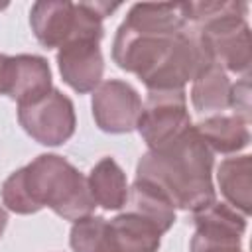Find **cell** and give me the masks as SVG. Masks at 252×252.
Returning a JSON list of instances; mask_svg holds the SVG:
<instances>
[{
    "mask_svg": "<svg viewBox=\"0 0 252 252\" xmlns=\"http://www.w3.org/2000/svg\"><path fill=\"white\" fill-rule=\"evenodd\" d=\"M112 59L148 91L183 89L213 65L187 2L134 4L116 30Z\"/></svg>",
    "mask_w": 252,
    "mask_h": 252,
    "instance_id": "6da1fadb",
    "label": "cell"
},
{
    "mask_svg": "<svg viewBox=\"0 0 252 252\" xmlns=\"http://www.w3.org/2000/svg\"><path fill=\"white\" fill-rule=\"evenodd\" d=\"M191 128L187 98L183 89L175 91H148L136 130L150 150H159L179 138Z\"/></svg>",
    "mask_w": 252,
    "mask_h": 252,
    "instance_id": "52a82bcc",
    "label": "cell"
},
{
    "mask_svg": "<svg viewBox=\"0 0 252 252\" xmlns=\"http://www.w3.org/2000/svg\"><path fill=\"white\" fill-rule=\"evenodd\" d=\"M142 112V98L138 91L120 81H100L93 94V118L102 132L124 134L136 128Z\"/></svg>",
    "mask_w": 252,
    "mask_h": 252,
    "instance_id": "30bf717a",
    "label": "cell"
},
{
    "mask_svg": "<svg viewBox=\"0 0 252 252\" xmlns=\"http://www.w3.org/2000/svg\"><path fill=\"white\" fill-rule=\"evenodd\" d=\"M118 4L108 2H65L41 0L30 10V26L37 41L51 49L63 47L75 39L100 41L104 35L102 20L118 10Z\"/></svg>",
    "mask_w": 252,
    "mask_h": 252,
    "instance_id": "5b68a950",
    "label": "cell"
},
{
    "mask_svg": "<svg viewBox=\"0 0 252 252\" xmlns=\"http://www.w3.org/2000/svg\"><path fill=\"white\" fill-rule=\"evenodd\" d=\"M6 224H8V213H6L4 207H0V238H2V234L6 230Z\"/></svg>",
    "mask_w": 252,
    "mask_h": 252,
    "instance_id": "ffe728a7",
    "label": "cell"
},
{
    "mask_svg": "<svg viewBox=\"0 0 252 252\" xmlns=\"http://www.w3.org/2000/svg\"><path fill=\"white\" fill-rule=\"evenodd\" d=\"M91 195L96 207L104 211H118L128 199V181L122 167L112 158H102L87 177Z\"/></svg>",
    "mask_w": 252,
    "mask_h": 252,
    "instance_id": "2e32d148",
    "label": "cell"
},
{
    "mask_svg": "<svg viewBox=\"0 0 252 252\" xmlns=\"http://www.w3.org/2000/svg\"><path fill=\"white\" fill-rule=\"evenodd\" d=\"M195 232L191 252H242L240 242L246 230V217L217 199L193 213Z\"/></svg>",
    "mask_w": 252,
    "mask_h": 252,
    "instance_id": "9c48e42d",
    "label": "cell"
},
{
    "mask_svg": "<svg viewBox=\"0 0 252 252\" xmlns=\"http://www.w3.org/2000/svg\"><path fill=\"white\" fill-rule=\"evenodd\" d=\"M124 207L152 222L161 234L167 232L175 222V207L169 203V199L156 185L142 179H136L134 185L128 187Z\"/></svg>",
    "mask_w": 252,
    "mask_h": 252,
    "instance_id": "9a60e30c",
    "label": "cell"
},
{
    "mask_svg": "<svg viewBox=\"0 0 252 252\" xmlns=\"http://www.w3.org/2000/svg\"><path fill=\"white\" fill-rule=\"evenodd\" d=\"M234 108V116L250 122V77L244 75L236 85L230 87V102Z\"/></svg>",
    "mask_w": 252,
    "mask_h": 252,
    "instance_id": "ac0fdd59",
    "label": "cell"
},
{
    "mask_svg": "<svg viewBox=\"0 0 252 252\" xmlns=\"http://www.w3.org/2000/svg\"><path fill=\"white\" fill-rule=\"evenodd\" d=\"M161 232L132 211L114 219L89 215L71 226L69 244L73 252H156Z\"/></svg>",
    "mask_w": 252,
    "mask_h": 252,
    "instance_id": "8992f818",
    "label": "cell"
},
{
    "mask_svg": "<svg viewBox=\"0 0 252 252\" xmlns=\"http://www.w3.org/2000/svg\"><path fill=\"white\" fill-rule=\"evenodd\" d=\"M51 69L39 55H14L8 61V91L6 94L18 106L33 104L51 93Z\"/></svg>",
    "mask_w": 252,
    "mask_h": 252,
    "instance_id": "7c38bea8",
    "label": "cell"
},
{
    "mask_svg": "<svg viewBox=\"0 0 252 252\" xmlns=\"http://www.w3.org/2000/svg\"><path fill=\"white\" fill-rule=\"evenodd\" d=\"M18 122L35 142L61 146L75 134V106L67 94L53 89L41 100L18 106Z\"/></svg>",
    "mask_w": 252,
    "mask_h": 252,
    "instance_id": "ba28073f",
    "label": "cell"
},
{
    "mask_svg": "<svg viewBox=\"0 0 252 252\" xmlns=\"http://www.w3.org/2000/svg\"><path fill=\"white\" fill-rule=\"evenodd\" d=\"M244 2H187L189 22L199 30L203 45L222 71L248 73L252 63L250 28Z\"/></svg>",
    "mask_w": 252,
    "mask_h": 252,
    "instance_id": "277c9868",
    "label": "cell"
},
{
    "mask_svg": "<svg viewBox=\"0 0 252 252\" xmlns=\"http://www.w3.org/2000/svg\"><path fill=\"white\" fill-rule=\"evenodd\" d=\"M0 195L12 213L32 215L49 207L65 220L85 219L96 207L87 177L57 154H41L16 169L2 183Z\"/></svg>",
    "mask_w": 252,
    "mask_h": 252,
    "instance_id": "7a4b0ae2",
    "label": "cell"
},
{
    "mask_svg": "<svg viewBox=\"0 0 252 252\" xmlns=\"http://www.w3.org/2000/svg\"><path fill=\"white\" fill-rule=\"evenodd\" d=\"M217 181L228 205L248 217L252 211V158L238 156L220 161Z\"/></svg>",
    "mask_w": 252,
    "mask_h": 252,
    "instance_id": "5bb4252c",
    "label": "cell"
},
{
    "mask_svg": "<svg viewBox=\"0 0 252 252\" xmlns=\"http://www.w3.org/2000/svg\"><path fill=\"white\" fill-rule=\"evenodd\" d=\"M8 61L10 55L0 53V94H6L8 91Z\"/></svg>",
    "mask_w": 252,
    "mask_h": 252,
    "instance_id": "d6986e66",
    "label": "cell"
},
{
    "mask_svg": "<svg viewBox=\"0 0 252 252\" xmlns=\"http://www.w3.org/2000/svg\"><path fill=\"white\" fill-rule=\"evenodd\" d=\"M136 179L156 185L175 209L199 211L215 201L213 152L191 126L159 150H148L138 165Z\"/></svg>",
    "mask_w": 252,
    "mask_h": 252,
    "instance_id": "3957f363",
    "label": "cell"
},
{
    "mask_svg": "<svg viewBox=\"0 0 252 252\" xmlns=\"http://www.w3.org/2000/svg\"><path fill=\"white\" fill-rule=\"evenodd\" d=\"M193 128L211 152L234 154V152L244 150L250 144L248 122L234 114L232 116H224V114L211 116V118L201 120Z\"/></svg>",
    "mask_w": 252,
    "mask_h": 252,
    "instance_id": "4fadbf2b",
    "label": "cell"
},
{
    "mask_svg": "<svg viewBox=\"0 0 252 252\" xmlns=\"http://www.w3.org/2000/svg\"><path fill=\"white\" fill-rule=\"evenodd\" d=\"M230 87L226 73L219 65H209L195 81L191 89V102L199 112H215L228 108Z\"/></svg>",
    "mask_w": 252,
    "mask_h": 252,
    "instance_id": "e0dca14e",
    "label": "cell"
},
{
    "mask_svg": "<svg viewBox=\"0 0 252 252\" xmlns=\"http://www.w3.org/2000/svg\"><path fill=\"white\" fill-rule=\"evenodd\" d=\"M94 39H75L57 51V65L63 81L77 93L85 94L100 85L104 59Z\"/></svg>",
    "mask_w": 252,
    "mask_h": 252,
    "instance_id": "8fae6325",
    "label": "cell"
}]
</instances>
